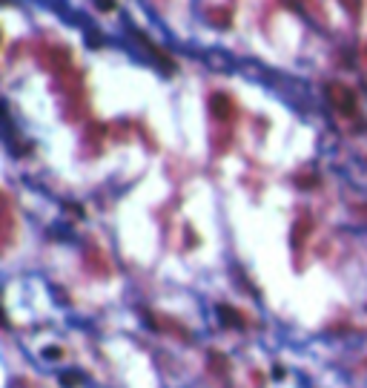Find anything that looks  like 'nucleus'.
I'll list each match as a JSON object with an SVG mask.
<instances>
[{"mask_svg":"<svg viewBox=\"0 0 367 388\" xmlns=\"http://www.w3.org/2000/svg\"><path fill=\"white\" fill-rule=\"evenodd\" d=\"M95 3H98L100 12H112L115 9V0H95Z\"/></svg>","mask_w":367,"mask_h":388,"instance_id":"nucleus-3","label":"nucleus"},{"mask_svg":"<svg viewBox=\"0 0 367 388\" xmlns=\"http://www.w3.org/2000/svg\"><path fill=\"white\" fill-rule=\"evenodd\" d=\"M327 98H330V104H333L341 115H356V109H359L353 89L344 84H330L327 86Z\"/></svg>","mask_w":367,"mask_h":388,"instance_id":"nucleus-1","label":"nucleus"},{"mask_svg":"<svg viewBox=\"0 0 367 388\" xmlns=\"http://www.w3.org/2000/svg\"><path fill=\"white\" fill-rule=\"evenodd\" d=\"M210 109H213V115H215L218 121H227L230 115H233V101H230L227 95H221V92H218V95H213V98H210Z\"/></svg>","mask_w":367,"mask_h":388,"instance_id":"nucleus-2","label":"nucleus"},{"mask_svg":"<svg viewBox=\"0 0 367 388\" xmlns=\"http://www.w3.org/2000/svg\"><path fill=\"white\" fill-rule=\"evenodd\" d=\"M365 365H367V359H365Z\"/></svg>","mask_w":367,"mask_h":388,"instance_id":"nucleus-5","label":"nucleus"},{"mask_svg":"<svg viewBox=\"0 0 367 388\" xmlns=\"http://www.w3.org/2000/svg\"><path fill=\"white\" fill-rule=\"evenodd\" d=\"M359 213H362V219L367 221V204H365V207H359Z\"/></svg>","mask_w":367,"mask_h":388,"instance_id":"nucleus-4","label":"nucleus"}]
</instances>
